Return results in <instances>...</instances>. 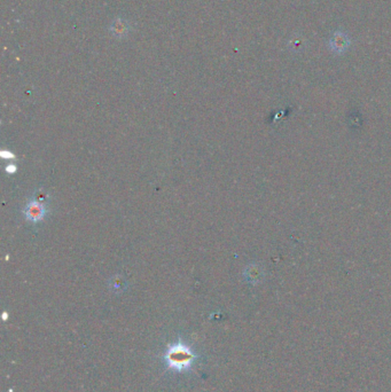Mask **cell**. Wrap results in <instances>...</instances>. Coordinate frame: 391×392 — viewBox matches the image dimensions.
<instances>
[{"mask_svg":"<svg viewBox=\"0 0 391 392\" xmlns=\"http://www.w3.org/2000/svg\"><path fill=\"white\" fill-rule=\"evenodd\" d=\"M197 358L199 356L194 352V350L181 340L169 345L163 356L167 368L177 373L187 372L191 369L196 362Z\"/></svg>","mask_w":391,"mask_h":392,"instance_id":"6da1fadb","label":"cell"},{"mask_svg":"<svg viewBox=\"0 0 391 392\" xmlns=\"http://www.w3.org/2000/svg\"><path fill=\"white\" fill-rule=\"evenodd\" d=\"M24 216L27 220L31 222H39L44 220L46 214H48L46 197L41 199L40 196H35L29 201L23 210Z\"/></svg>","mask_w":391,"mask_h":392,"instance_id":"7a4b0ae2","label":"cell"},{"mask_svg":"<svg viewBox=\"0 0 391 392\" xmlns=\"http://www.w3.org/2000/svg\"><path fill=\"white\" fill-rule=\"evenodd\" d=\"M1 156L3 158H6V160H8V158H14V154H12L8 150H2L1 151Z\"/></svg>","mask_w":391,"mask_h":392,"instance_id":"3957f363","label":"cell"},{"mask_svg":"<svg viewBox=\"0 0 391 392\" xmlns=\"http://www.w3.org/2000/svg\"><path fill=\"white\" fill-rule=\"evenodd\" d=\"M6 171L8 172V174H14V172H16V165H13V164L7 165Z\"/></svg>","mask_w":391,"mask_h":392,"instance_id":"277c9868","label":"cell"}]
</instances>
